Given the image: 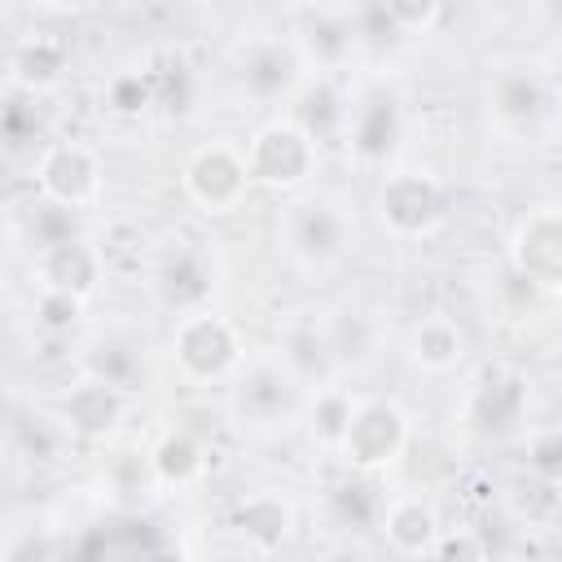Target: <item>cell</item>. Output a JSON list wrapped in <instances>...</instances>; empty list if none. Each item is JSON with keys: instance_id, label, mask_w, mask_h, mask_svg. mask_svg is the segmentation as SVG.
<instances>
[{"instance_id": "11", "label": "cell", "mask_w": 562, "mask_h": 562, "mask_svg": "<svg viewBox=\"0 0 562 562\" xmlns=\"http://www.w3.org/2000/svg\"><path fill=\"white\" fill-rule=\"evenodd\" d=\"M35 184L44 198L66 202L75 211H88L101 198V162L79 140H57L35 162Z\"/></svg>"}, {"instance_id": "13", "label": "cell", "mask_w": 562, "mask_h": 562, "mask_svg": "<svg viewBox=\"0 0 562 562\" xmlns=\"http://www.w3.org/2000/svg\"><path fill=\"white\" fill-rule=\"evenodd\" d=\"M154 290H158L162 307L176 316L206 312V303L215 294V268L198 246H171L154 272Z\"/></svg>"}, {"instance_id": "28", "label": "cell", "mask_w": 562, "mask_h": 562, "mask_svg": "<svg viewBox=\"0 0 562 562\" xmlns=\"http://www.w3.org/2000/svg\"><path fill=\"white\" fill-rule=\"evenodd\" d=\"M66 422L61 417H48V413H26L18 408L13 422H9V448L31 461V465H53L66 448Z\"/></svg>"}, {"instance_id": "9", "label": "cell", "mask_w": 562, "mask_h": 562, "mask_svg": "<svg viewBox=\"0 0 562 562\" xmlns=\"http://www.w3.org/2000/svg\"><path fill=\"white\" fill-rule=\"evenodd\" d=\"M378 220L391 237H426L443 220V189L426 171H395L378 189Z\"/></svg>"}, {"instance_id": "22", "label": "cell", "mask_w": 562, "mask_h": 562, "mask_svg": "<svg viewBox=\"0 0 562 562\" xmlns=\"http://www.w3.org/2000/svg\"><path fill=\"white\" fill-rule=\"evenodd\" d=\"M360 35H356V22L347 13H334V9H321V13H307L303 26H299V48L307 61H316L321 70H338L351 53H356Z\"/></svg>"}, {"instance_id": "30", "label": "cell", "mask_w": 562, "mask_h": 562, "mask_svg": "<svg viewBox=\"0 0 562 562\" xmlns=\"http://www.w3.org/2000/svg\"><path fill=\"white\" fill-rule=\"evenodd\" d=\"M461 329L443 316H430L413 329V364H422L426 373H448L461 364Z\"/></svg>"}, {"instance_id": "4", "label": "cell", "mask_w": 562, "mask_h": 562, "mask_svg": "<svg viewBox=\"0 0 562 562\" xmlns=\"http://www.w3.org/2000/svg\"><path fill=\"white\" fill-rule=\"evenodd\" d=\"M404 448H408V417H404V408L391 404V400H364L351 413V426H347V439H342L338 457L351 470L382 474L386 465H395L404 457Z\"/></svg>"}, {"instance_id": "17", "label": "cell", "mask_w": 562, "mask_h": 562, "mask_svg": "<svg viewBox=\"0 0 562 562\" xmlns=\"http://www.w3.org/2000/svg\"><path fill=\"white\" fill-rule=\"evenodd\" d=\"M61 422L79 439H110L119 430V422H123V391H114V386H105L97 378H83L61 400Z\"/></svg>"}, {"instance_id": "41", "label": "cell", "mask_w": 562, "mask_h": 562, "mask_svg": "<svg viewBox=\"0 0 562 562\" xmlns=\"http://www.w3.org/2000/svg\"><path fill=\"white\" fill-rule=\"evenodd\" d=\"M544 18H549V22L562 31V0H544Z\"/></svg>"}, {"instance_id": "31", "label": "cell", "mask_w": 562, "mask_h": 562, "mask_svg": "<svg viewBox=\"0 0 562 562\" xmlns=\"http://www.w3.org/2000/svg\"><path fill=\"white\" fill-rule=\"evenodd\" d=\"M105 483H110V492H114V501H119L123 509H140V501L154 496V487H162L158 474H154V461L140 457V452L114 457L110 470H105Z\"/></svg>"}, {"instance_id": "39", "label": "cell", "mask_w": 562, "mask_h": 562, "mask_svg": "<svg viewBox=\"0 0 562 562\" xmlns=\"http://www.w3.org/2000/svg\"><path fill=\"white\" fill-rule=\"evenodd\" d=\"M435 553H439V558H483V553H487V544H483V540H474V536H439Z\"/></svg>"}, {"instance_id": "20", "label": "cell", "mask_w": 562, "mask_h": 562, "mask_svg": "<svg viewBox=\"0 0 562 562\" xmlns=\"http://www.w3.org/2000/svg\"><path fill=\"white\" fill-rule=\"evenodd\" d=\"M83 378H97V382H105V386H114V391H136L140 382H145V356H140V347L132 342V338H123V334H101V338H92L88 347H83Z\"/></svg>"}, {"instance_id": "1", "label": "cell", "mask_w": 562, "mask_h": 562, "mask_svg": "<svg viewBox=\"0 0 562 562\" xmlns=\"http://www.w3.org/2000/svg\"><path fill=\"white\" fill-rule=\"evenodd\" d=\"M299 400H303V382L290 373L281 356H255L250 364L241 360L233 378V413L241 426L277 430L299 413Z\"/></svg>"}, {"instance_id": "33", "label": "cell", "mask_w": 562, "mask_h": 562, "mask_svg": "<svg viewBox=\"0 0 562 562\" xmlns=\"http://www.w3.org/2000/svg\"><path fill=\"white\" fill-rule=\"evenodd\" d=\"M83 303H88V299H79V294H70V290H53V285H40L31 316H35V325H40L44 334L61 338V334H70V329L83 321Z\"/></svg>"}, {"instance_id": "18", "label": "cell", "mask_w": 562, "mask_h": 562, "mask_svg": "<svg viewBox=\"0 0 562 562\" xmlns=\"http://www.w3.org/2000/svg\"><path fill=\"white\" fill-rule=\"evenodd\" d=\"M294 105H290V119L316 140V145H329V140H342L347 136V101H342V92H338V83L329 79V75H316V79H307L294 97H290Z\"/></svg>"}, {"instance_id": "12", "label": "cell", "mask_w": 562, "mask_h": 562, "mask_svg": "<svg viewBox=\"0 0 562 562\" xmlns=\"http://www.w3.org/2000/svg\"><path fill=\"white\" fill-rule=\"evenodd\" d=\"M509 268L536 290H562V206H540L514 228Z\"/></svg>"}, {"instance_id": "14", "label": "cell", "mask_w": 562, "mask_h": 562, "mask_svg": "<svg viewBox=\"0 0 562 562\" xmlns=\"http://www.w3.org/2000/svg\"><path fill=\"white\" fill-rule=\"evenodd\" d=\"M237 79L246 88V97L272 105V101H285L303 88V53L290 48L285 40H259L241 53V66H237Z\"/></svg>"}, {"instance_id": "27", "label": "cell", "mask_w": 562, "mask_h": 562, "mask_svg": "<svg viewBox=\"0 0 562 562\" xmlns=\"http://www.w3.org/2000/svg\"><path fill=\"white\" fill-rule=\"evenodd\" d=\"M149 461H154V474L162 487H193L202 483L206 474V448L189 435V430H167L154 448H149Z\"/></svg>"}, {"instance_id": "2", "label": "cell", "mask_w": 562, "mask_h": 562, "mask_svg": "<svg viewBox=\"0 0 562 562\" xmlns=\"http://www.w3.org/2000/svg\"><path fill=\"white\" fill-rule=\"evenodd\" d=\"M171 356L189 382H220V378L241 369V338L224 316H215L206 307V312L180 316L176 338H171Z\"/></svg>"}, {"instance_id": "5", "label": "cell", "mask_w": 562, "mask_h": 562, "mask_svg": "<svg viewBox=\"0 0 562 562\" xmlns=\"http://www.w3.org/2000/svg\"><path fill=\"white\" fill-rule=\"evenodd\" d=\"M316 140L294 123V119H277L268 127L255 132V140L246 145V167L250 180L263 189H294L312 176L316 167Z\"/></svg>"}, {"instance_id": "6", "label": "cell", "mask_w": 562, "mask_h": 562, "mask_svg": "<svg viewBox=\"0 0 562 562\" xmlns=\"http://www.w3.org/2000/svg\"><path fill=\"white\" fill-rule=\"evenodd\" d=\"M250 167H246V149L215 140L202 145L189 162H184V193L193 206H202L206 215H228L241 206L246 189H250Z\"/></svg>"}, {"instance_id": "34", "label": "cell", "mask_w": 562, "mask_h": 562, "mask_svg": "<svg viewBox=\"0 0 562 562\" xmlns=\"http://www.w3.org/2000/svg\"><path fill=\"white\" fill-rule=\"evenodd\" d=\"M40 136H44V114H40L35 92L9 88V101H4V145L22 149V145H35Z\"/></svg>"}, {"instance_id": "26", "label": "cell", "mask_w": 562, "mask_h": 562, "mask_svg": "<svg viewBox=\"0 0 562 562\" xmlns=\"http://www.w3.org/2000/svg\"><path fill=\"white\" fill-rule=\"evenodd\" d=\"M277 356L290 364V373L303 386H325L329 373L338 369L334 364V351H329V338H325V325H312V321H299L294 329H285Z\"/></svg>"}, {"instance_id": "25", "label": "cell", "mask_w": 562, "mask_h": 562, "mask_svg": "<svg viewBox=\"0 0 562 562\" xmlns=\"http://www.w3.org/2000/svg\"><path fill=\"white\" fill-rule=\"evenodd\" d=\"M382 531H386L391 549H395V553H408V558L435 553V544H439V518H435V509H430L426 501H417V496L391 501V505H386V518H382Z\"/></svg>"}, {"instance_id": "19", "label": "cell", "mask_w": 562, "mask_h": 562, "mask_svg": "<svg viewBox=\"0 0 562 562\" xmlns=\"http://www.w3.org/2000/svg\"><path fill=\"white\" fill-rule=\"evenodd\" d=\"M13 237H18V241L31 250V259H35V255H44V250H53V246H61V241H70V237H83L79 211L40 193V198L26 202L22 211H13Z\"/></svg>"}, {"instance_id": "21", "label": "cell", "mask_w": 562, "mask_h": 562, "mask_svg": "<svg viewBox=\"0 0 562 562\" xmlns=\"http://www.w3.org/2000/svg\"><path fill=\"white\" fill-rule=\"evenodd\" d=\"M66 70V44L53 31H35L9 48V83L26 92H44Z\"/></svg>"}, {"instance_id": "23", "label": "cell", "mask_w": 562, "mask_h": 562, "mask_svg": "<svg viewBox=\"0 0 562 562\" xmlns=\"http://www.w3.org/2000/svg\"><path fill=\"white\" fill-rule=\"evenodd\" d=\"M233 527H237V536H241L255 553H272V549L285 544V536H290V527H294V514H290L285 501H277V496H268V492H255V496H246V501L233 509Z\"/></svg>"}, {"instance_id": "10", "label": "cell", "mask_w": 562, "mask_h": 562, "mask_svg": "<svg viewBox=\"0 0 562 562\" xmlns=\"http://www.w3.org/2000/svg\"><path fill=\"white\" fill-rule=\"evenodd\" d=\"M487 110L509 136H536L549 119V83L536 66H501L487 83Z\"/></svg>"}, {"instance_id": "24", "label": "cell", "mask_w": 562, "mask_h": 562, "mask_svg": "<svg viewBox=\"0 0 562 562\" xmlns=\"http://www.w3.org/2000/svg\"><path fill=\"white\" fill-rule=\"evenodd\" d=\"M325 338L338 369H364L378 356V321L364 307H338L325 321Z\"/></svg>"}, {"instance_id": "32", "label": "cell", "mask_w": 562, "mask_h": 562, "mask_svg": "<svg viewBox=\"0 0 562 562\" xmlns=\"http://www.w3.org/2000/svg\"><path fill=\"white\" fill-rule=\"evenodd\" d=\"M149 79H154V105H158V110H167V114H189V110H193L198 79H193V70H189L184 57H162V61H154Z\"/></svg>"}, {"instance_id": "8", "label": "cell", "mask_w": 562, "mask_h": 562, "mask_svg": "<svg viewBox=\"0 0 562 562\" xmlns=\"http://www.w3.org/2000/svg\"><path fill=\"white\" fill-rule=\"evenodd\" d=\"M522 413H527V378L514 369H487L461 404V426L474 439L496 443L518 430Z\"/></svg>"}, {"instance_id": "36", "label": "cell", "mask_w": 562, "mask_h": 562, "mask_svg": "<svg viewBox=\"0 0 562 562\" xmlns=\"http://www.w3.org/2000/svg\"><path fill=\"white\" fill-rule=\"evenodd\" d=\"M356 35H360V44H369V48H386V44H395L404 31L395 26V18L386 13V4L382 0H364L360 9H356Z\"/></svg>"}, {"instance_id": "38", "label": "cell", "mask_w": 562, "mask_h": 562, "mask_svg": "<svg viewBox=\"0 0 562 562\" xmlns=\"http://www.w3.org/2000/svg\"><path fill=\"white\" fill-rule=\"evenodd\" d=\"M382 4H386V13L395 18V26L408 35V31H430L443 0H382Z\"/></svg>"}, {"instance_id": "3", "label": "cell", "mask_w": 562, "mask_h": 562, "mask_svg": "<svg viewBox=\"0 0 562 562\" xmlns=\"http://www.w3.org/2000/svg\"><path fill=\"white\" fill-rule=\"evenodd\" d=\"M347 149L364 167H386L404 140V101L386 83H369L347 110Z\"/></svg>"}, {"instance_id": "15", "label": "cell", "mask_w": 562, "mask_h": 562, "mask_svg": "<svg viewBox=\"0 0 562 562\" xmlns=\"http://www.w3.org/2000/svg\"><path fill=\"white\" fill-rule=\"evenodd\" d=\"M386 492L378 483V474L369 470H351L347 479H338L329 492H325V514L338 531H373L382 527L386 518Z\"/></svg>"}, {"instance_id": "40", "label": "cell", "mask_w": 562, "mask_h": 562, "mask_svg": "<svg viewBox=\"0 0 562 562\" xmlns=\"http://www.w3.org/2000/svg\"><path fill=\"white\" fill-rule=\"evenodd\" d=\"M44 9H61V13H75V9H88L92 0H40Z\"/></svg>"}, {"instance_id": "37", "label": "cell", "mask_w": 562, "mask_h": 562, "mask_svg": "<svg viewBox=\"0 0 562 562\" xmlns=\"http://www.w3.org/2000/svg\"><path fill=\"white\" fill-rule=\"evenodd\" d=\"M527 470L553 487H562V430H540L527 443Z\"/></svg>"}, {"instance_id": "35", "label": "cell", "mask_w": 562, "mask_h": 562, "mask_svg": "<svg viewBox=\"0 0 562 562\" xmlns=\"http://www.w3.org/2000/svg\"><path fill=\"white\" fill-rule=\"evenodd\" d=\"M105 105L114 114H123V119L149 110L154 105V79H149V70H119L105 83Z\"/></svg>"}, {"instance_id": "29", "label": "cell", "mask_w": 562, "mask_h": 562, "mask_svg": "<svg viewBox=\"0 0 562 562\" xmlns=\"http://www.w3.org/2000/svg\"><path fill=\"white\" fill-rule=\"evenodd\" d=\"M351 413H356V400L342 391V386H316L312 395V408H307V426H312V439L325 448V452H338L342 439H347V426H351Z\"/></svg>"}, {"instance_id": "7", "label": "cell", "mask_w": 562, "mask_h": 562, "mask_svg": "<svg viewBox=\"0 0 562 562\" xmlns=\"http://www.w3.org/2000/svg\"><path fill=\"white\" fill-rule=\"evenodd\" d=\"M285 241L307 268H329L351 250V220L334 198H303L285 215Z\"/></svg>"}, {"instance_id": "16", "label": "cell", "mask_w": 562, "mask_h": 562, "mask_svg": "<svg viewBox=\"0 0 562 562\" xmlns=\"http://www.w3.org/2000/svg\"><path fill=\"white\" fill-rule=\"evenodd\" d=\"M31 268H35V277H40V285L70 290V294L88 299V294L97 290V281H101L105 259H101V250H97L88 237H70V241H61V246L35 255Z\"/></svg>"}]
</instances>
